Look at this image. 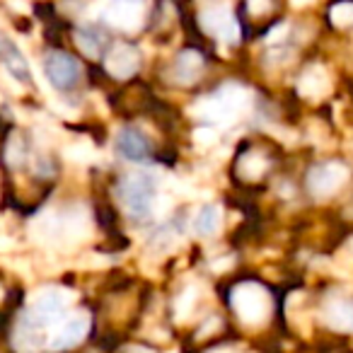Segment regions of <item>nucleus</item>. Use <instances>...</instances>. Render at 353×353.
Returning <instances> with one entry per match:
<instances>
[{
	"instance_id": "obj_1",
	"label": "nucleus",
	"mask_w": 353,
	"mask_h": 353,
	"mask_svg": "<svg viewBox=\"0 0 353 353\" xmlns=\"http://www.w3.org/2000/svg\"><path fill=\"white\" fill-rule=\"evenodd\" d=\"M119 196H121L126 211L133 218H145L150 213V203H152V182L143 174H131L126 176L119 187Z\"/></svg>"
},
{
	"instance_id": "obj_2",
	"label": "nucleus",
	"mask_w": 353,
	"mask_h": 353,
	"mask_svg": "<svg viewBox=\"0 0 353 353\" xmlns=\"http://www.w3.org/2000/svg\"><path fill=\"white\" fill-rule=\"evenodd\" d=\"M44 70L49 75V80L61 90H70L73 85H78L80 80V65L73 56L63 54V51H51L44 61Z\"/></svg>"
},
{
	"instance_id": "obj_3",
	"label": "nucleus",
	"mask_w": 353,
	"mask_h": 353,
	"mask_svg": "<svg viewBox=\"0 0 353 353\" xmlns=\"http://www.w3.org/2000/svg\"><path fill=\"white\" fill-rule=\"evenodd\" d=\"M15 348L20 353H37L44 343V334H41V322L30 314H22L20 324L15 329V339H12Z\"/></svg>"
},
{
	"instance_id": "obj_4",
	"label": "nucleus",
	"mask_w": 353,
	"mask_h": 353,
	"mask_svg": "<svg viewBox=\"0 0 353 353\" xmlns=\"http://www.w3.org/2000/svg\"><path fill=\"white\" fill-rule=\"evenodd\" d=\"M201 73H203V56L199 54V51H182L170 68V75L174 78V83H179V85L196 83V80L201 78Z\"/></svg>"
},
{
	"instance_id": "obj_5",
	"label": "nucleus",
	"mask_w": 353,
	"mask_h": 353,
	"mask_svg": "<svg viewBox=\"0 0 353 353\" xmlns=\"http://www.w3.org/2000/svg\"><path fill=\"white\" fill-rule=\"evenodd\" d=\"M138 51L133 46H126V44H119L112 49L107 59V70L114 75V78H131L133 73L138 70Z\"/></svg>"
},
{
	"instance_id": "obj_6",
	"label": "nucleus",
	"mask_w": 353,
	"mask_h": 353,
	"mask_svg": "<svg viewBox=\"0 0 353 353\" xmlns=\"http://www.w3.org/2000/svg\"><path fill=\"white\" fill-rule=\"evenodd\" d=\"M117 150L119 155H123L126 160L133 162H145L150 157V145L143 138V133L133 131V128H123L117 136Z\"/></svg>"
},
{
	"instance_id": "obj_7",
	"label": "nucleus",
	"mask_w": 353,
	"mask_h": 353,
	"mask_svg": "<svg viewBox=\"0 0 353 353\" xmlns=\"http://www.w3.org/2000/svg\"><path fill=\"white\" fill-rule=\"evenodd\" d=\"M203 25H206V32L223 41H232L237 37V27L235 20L230 17V12L223 10V8H211V10L203 15Z\"/></svg>"
},
{
	"instance_id": "obj_8",
	"label": "nucleus",
	"mask_w": 353,
	"mask_h": 353,
	"mask_svg": "<svg viewBox=\"0 0 353 353\" xmlns=\"http://www.w3.org/2000/svg\"><path fill=\"white\" fill-rule=\"evenodd\" d=\"M63 310H65L63 295H61L59 290H44L34 303V317L39 319L41 324H51L63 314Z\"/></svg>"
},
{
	"instance_id": "obj_9",
	"label": "nucleus",
	"mask_w": 353,
	"mask_h": 353,
	"mask_svg": "<svg viewBox=\"0 0 353 353\" xmlns=\"http://www.w3.org/2000/svg\"><path fill=\"white\" fill-rule=\"evenodd\" d=\"M109 22L114 27H121V30H136L141 25L143 17V6L138 3H114L107 12Z\"/></svg>"
},
{
	"instance_id": "obj_10",
	"label": "nucleus",
	"mask_w": 353,
	"mask_h": 353,
	"mask_svg": "<svg viewBox=\"0 0 353 353\" xmlns=\"http://www.w3.org/2000/svg\"><path fill=\"white\" fill-rule=\"evenodd\" d=\"M232 305H235V310L242 317L254 322V319H259V312L254 307H264V295L256 288H237L235 295H232Z\"/></svg>"
},
{
	"instance_id": "obj_11",
	"label": "nucleus",
	"mask_w": 353,
	"mask_h": 353,
	"mask_svg": "<svg viewBox=\"0 0 353 353\" xmlns=\"http://www.w3.org/2000/svg\"><path fill=\"white\" fill-rule=\"evenodd\" d=\"M85 332H88V317H85V314H78V317H73L70 322H65L63 327L59 329V334L54 336L51 346H54V348L75 346V343L85 336Z\"/></svg>"
},
{
	"instance_id": "obj_12",
	"label": "nucleus",
	"mask_w": 353,
	"mask_h": 353,
	"mask_svg": "<svg viewBox=\"0 0 353 353\" xmlns=\"http://www.w3.org/2000/svg\"><path fill=\"white\" fill-rule=\"evenodd\" d=\"M75 44H78V49L83 51L85 56H92V59H97V56L102 54L104 37H102V32H99L97 27L88 25V27H80V30L75 32Z\"/></svg>"
},
{
	"instance_id": "obj_13",
	"label": "nucleus",
	"mask_w": 353,
	"mask_h": 353,
	"mask_svg": "<svg viewBox=\"0 0 353 353\" xmlns=\"http://www.w3.org/2000/svg\"><path fill=\"white\" fill-rule=\"evenodd\" d=\"M27 141L20 136V133H15V136L8 141V145H6V160H8V165L10 167H22L25 165V160H27Z\"/></svg>"
},
{
	"instance_id": "obj_14",
	"label": "nucleus",
	"mask_w": 353,
	"mask_h": 353,
	"mask_svg": "<svg viewBox=\"0 0 353 353\" xmlns=\"http://www.w3.org/2000/svg\"><path fill=\"white\" fill-rule=\"evenodd\" d=\"M221 228V211L216 206H206L196 218V230L201 235H213Z\"/></svg>"
},
{
	"instance_id": "obj_15",
	"label": "nucleus",
	"mask_w": 353,
	"mask_h": 353,
	"mask_svg": "<svg viewBox=\"0 0 353 353\" xmlns=\"http://www.w3.org/2000/svg\"><path fill=\"white\" fill-rule=\"evenodd\" d=\"M6 65L10 68V73L15 75V78L30 80V68H27L25 59H22V54L15 49V46H8V51H6Z\"/></svg>"
},
{
	"instance_id": "obj_16",
	"label": "nucleus",
	"mask_w": 353,
	"mask_h": 353,
	"mask_svg": "<svg viewBox=\"0 0 353 353\" xmlns=\"http://www.w3.org/2000/svg\"><path fill=\"white\" fill-rule=\"evenodd\" d=\"M90 148H68V157H73V160H90Z\"/></svg>"
},
{
	"instance_id": "obj_17",
	"label": "nucleus",
	"mask_w": 353,
	"mask_h": 353,
	"mask_svg": "<svg viewBox=\"0 0 353 353\" xmlns=\"http://www.w3.org/2000/svg\"><path fill=\"white\" fill-rule=\"evenodd\" d=\"M128 353H155V351H150V348H143V346H133Z\"/></svg>"
},
{
	"instance_id": "obj_18",
	"label": "nucleus",
	"mask_w": 353,
	"mask_h": 353,
	"mask_svg": "<svg viewBox=\"0 0 353 353\" xmlns=\"http://www.w3.org/2000/svg\"><path fill=\"white\" fill-rule=\"evenodd\" d=\"M0 44H3V41H0Z\"/></svg>"
}]
</instances>
